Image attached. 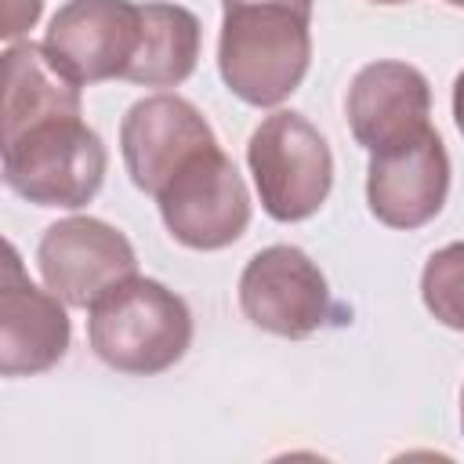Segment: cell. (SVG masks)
Instances as JSON below:
<instances>
[{"instance_id": "cell-16", "label": "cell", "mask_w": 464, "mask_h": 464, "mask_svg": "<svg viewBox=\"0 0 464 464\" xmlns=\"http://www.w3.org/2000/svg\"><path fill=\"white\" fill-rule=\"evenodd\" d=\"M44 0H4V22H0V36L7 44H18L40 18Z\"/></svg>"}, {"instance_id": "cell-7", "label": "cell", "mask_w": 464, "mask_h": 464, "mask_svg": "<svg viewBox=\"0 0 464 464\" xmlns=\"http://www.w3.org/2000/svg\"><path fill=\"white\" fill-rule=\"evenodd\" d=\"M36 268L69 308H91L109 286L138 272L130 239L91 214H72L44 228L36 243Z\"/></svg>"}, {"instance_id": "cell-20", "label": "cell", "mask_w": 464, "mask_h": 464, "mask_svg": "<svg viewBox=\"0 0 464 464\" xmlns=\"http://www.w3.org/2000/svg\"><path fill=\"white\" fill-rule=\"evenodd\" d=\"M460 431H464V388H460Z\"/></svg>"}, {"instance_id": "cell-21", "label": "cell", "mask_w": 464, "mask_h": 464, "mask_svg": "<svg viewBox=\"0 0 464 464\" xmlns=\"http://www.w3.org/2000/svg\"><path fill=\"white\" fill-rule=\"evenodd\" d=\"M446 4H450V7H464V0H446Z\"/></svg>"}, {"instance_id": "cell-9", "label": "cell", "mask_w": 464, "mask_h": 464, "mask_svg": "<svg viewBox=\"0 0 464 464\" xmlns=\"http://www.w3.org/2000/svg\"><path fill=\"white\" fill-rule=\"evenodd\" d=\"M450 196V152L435 127L370 152L366 203L388 228H424L435 221Z\"/></svg>"}, {"instance_id": "cell-19", "label": "cell", "mask_w": 464, "mask_h": 464, "mask_svg": "<svg viewBox=\"0 0 464 464\" xmlns=\"http://www.w3.org/2000/svg\"><path fill=\"white\" fill-rule=\"evenodd\" d=\"M370 4H384V7H395V4H410V0H370Z\"/></svg>"}, {"instance_id": "cell-5", "label": "cell", "mask_w": 464, "mask_h": 464, "mask_svg": "<svg viewBox=\"0 0 464 464\" xmlns=\"http://www.w3.org/2000/svg\"><path fill=\"white\" fill-rule=\"evenodd\" d=\"M152 199L170 239L188 250H225L250 225L246 181L221 141L178 167Z\"/></svg>"}, {"instance_id": "cell-12", "label": "cell", "mask_w": 464, "mask_h": 464, "mask_svg": "<svg viewBox=\"0 0 464 464\" xmlns=\"http://www.w3.org/2000/svg\"><path fill=\"white\" fill-rule=\"evenodd\" d=\"M344 116H348L352 138L366 152L399 145L431 127L428 76L410 62H395V58L370 62L352 76Z\"/></svg>"}, {"instance_id": "cell-6", "label": "cell", "mask_w": 464, "mask_h": 464, "mask_svg": "<svg viewBox=\"0 0 464 464\" xmlns=\"http://www.w3.org/2000/svg\"><path fill=\"white\" fill-rule=\"evenodd\" d=\"M239 308L250 326L272 337L304 341L326 326L334 301L323 268L301 246L276 243L243 265Z\"/></svg>"}, {"instance_id": "cell-15", "label": "cell", "mask_w": 464, "mask_h": 464, "mask_svg": "<svg viewBox=\"0 0 464 464\" xmlns=\"http://www.w3.org/2000/svg\"><path fill=\"white\" fill-rule=\"evenodd\" d=\"M420 301L435 323L464 334V239L439 246L424 261Z\"/></svg>"}, {"instance_id": "cell-4", "label": "cell", "mask_w": 464, "mask_h": 464, "mask_svg": "<svg viewBox=\"0 0 464 464\" xmlns=\"http://www.w3.org/2000/svg\"><path fill=\"white\" fill-rule=\"evenodd\" d=\"M246 167L265 214L283 225L312 218L334 188V152L319 127L294 109H276L254 127Z\"/></svg>"}, {"instance_id": "cell-14", "label": "cell", "mask_w": 464, "mask_h": 464, "mask_svg": "<svg viewBox=\"0 0 464 464\" xmlns=\"http://www.w3.org/2000/svg\"><path fill=\"white\" fill-rule=\"evenodd\" d=\"M203 47L199 18L167 0L141 4V44L127 69V83L138 87H178L196 72Z\"/></svg>"}, {"instance_id": "cell-8", "label": "cell", "mask_w": 464, "mask_h": 464, "mask_svg": "<svg viewBox=\"0 0 464 464\" xmlns=\"http://www.w3.org/2000/svg\"><path fill=\"white\" fill-rule=\"evenodd\" d=\"M141 44V4L134 0H69L44 33L51 58L80 83L123 80Z\"/></svg>"}, {"instance_id": "cell-10", "label": "cell", "mask_w": 464, "mask_h": 464, "mask_svg": "<svg viewBox=\"0 0 464 464\" xmlns=\"http://www.w3.org/2000/svg\"><path fill=\"white\" fill-rule=\"evenodd\" d=\"M69 304L51 290L36 286L25 276V265L14 243L4 246V279H0V373L33 377L58 366L72 341Z\"/></svg>"}, {"instance_id": "cell-13", "label": "cell", "mask_w": 464, "mask_h": 464, "mask_svg": "<svg viewBox=\"0 0 464 464\" xmlns=\"http://www.w3.org/2000/svg\"><path fill=\"white\" fill-rule=\"evenodd\" d=\"M83 87L51 58L44 44L18 40L4 51V98H0V138L40 120L80 116Z\"/></svg>"}, {"instance_id": "cell-1", "label": "cell", "mask_w": 464, "mask_h": 464, "mask_svg": "<svg viewBox=\"0 0 464 464\" xmlns=\"http://www.w3.org/2000/svg\"><path fill=\"white\" fill-rule=\"evenodd\" d=\"M308 65L312 14L286 4L221 7L218 72L239 102L276 109L301 87Z\"/></svg>"}, {"instance_id": "cell-18", "label": "cell", "mask_w": 464, "mask_h": 464, "mask_svg": "<svg viewBox=\"0 0 464 464\" xmlns=\"http://www.w3.org/2000/svg\"><path fill=\"white\" fill-rule=\"evenodd\" d=\"M236 4H286V7H297V11L312 14V4L315 0H221V7H236Z\"/></svg>"}, {"instance_id": "cell-2", "label": "cell", "mask_w": 464, "mask_h": 464, "mask_svg": "<svg viewBox=\"0 0 464 464\" xmlns=\"http://www.w3.org/2000/svg\"><path fill=\"white\" fill-rule=\"evenodd\" d=\"M87 341L105 366L152 377L185 359L192 344V312L181 294L134 272L87 308Z\"/></svg>"}, {"instance_id": "cell-17", "label": "cell", "mask_w": 464, "mask_h": 464, "mask_svg": "<svg viewBox=\"0 0 464 464\" xmlns=\"http://www.w3.org/2000/svg\"><path fill=\"white\" fill-rule=\"evenodd\" d=\"M453 123H457V130L464 138V69L453 80Z\"/></svg>"}, {"instance_id": "cell-3", "label": "cell", "mask_w": 464, "mask_h": 464, "mask_svg": "<svg viewBox=\"0 0 464 464\" xmlns=\"http://www.w3.org/2000/svg\"><path fill=\"white\" fill-rule=\"evenodd\" d=\"M4 145V185L54 210L87 207L109 167L105 141L80 116H54L0 138Z\"/></svg>"}, {"instance_id": "cell-11", "label": "cell", "mask_w": 464, "mask_h": 464, "mask_svg": "<svg viewBox=\"0 0 464 464\" xmlns=\"http://www.w3.org/2000/svg\"><path fill=\"white\" fill-rule=\"evenodd\" d=\"M218 145L207 116L181 94H149L120 120L123 167L138 192L156 196L163 181L196 152Z\"/></svg>"}]
</instances>
